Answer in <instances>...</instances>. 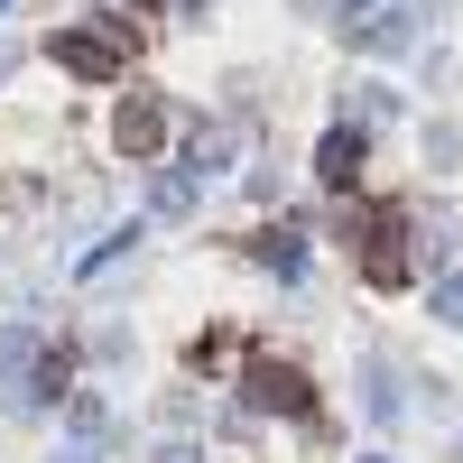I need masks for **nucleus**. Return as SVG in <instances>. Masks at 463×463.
Masks as SVG:
<instances>
[{
    "label": "nucleus",
    "mask_w": 463,
    "mask_h": 463,
    "mask_svg": "<svg viewBox=\"0 0 463 463\" xmlns=\"http://www.w3.org/2000/svg\"><path fill=\"white\" fill-rule=\"evenodd\" d=\"M316 176H325V185H362V130H334V139L316 148Z\"/></svg>",
    "instance_id": "39448f33"
},
{
    "label": "nucleus",
    "mask_w": 463,
    "mask_h": 463,
    "mask_svg": "<svg viewBox=\"0 0 463 463\" xmlns=\"http://www.w3.org/2000/svg\"><path fill=\"white\" fill-rule=\"evenodd\" d=\"M185 158H195V167H204V176H213V167H222V158H232V130H195V148H185Z\"/></svg>",
    "instance_id": "6e6552de"
},
{
    "label": "nucleus",
    "mask_w": 463,
    "mask_h": 463,
    "mask_svg": "<svg viewBox=\"0 0 463 463\" xmlns=\"http://www.w3.org/2000/svg\"><path fill=\"white\" fill-rule=\"evenodd\" d=\"M241 390H250V408H279V417H316V390H306V371L297 362H250L241 371Z\"/></svg>",
    "instance_id": "f257e3e1"
},
{
    "label": "nucleus",
    "mask_w": 463,
    "mask_h": 463,
    "mask_svg": "<svg viewBox=\"0 0 463 463\" xmlns=\"http://www.w3.org/2000/svg\"><path fill=\"white\" fill-rule=\"evenodd\" d=\"M362 241H371V250H362V279H371V288H408V250H399L408 222H399V213H371Z\"/></svg>",
    "instance_id": "f03ea898"
},
{
    "label": "nucleus",
    "mask_w": 463,
    "mask_h": 463,
    "mask_svg": "<svg viewBox=\"0 0 463 463\" xmlns=\"http://www.w3.org/2000/svg\"><path fill=\"white\" fill-rule=\"evenodd\" d=\"M167 463H195V454H185V445H176V454H167Z\"/></svg>",
    "instance_id": "9d476101"
},
{
    "label": "nucleus",
    "mask_w": 463,
    "mask_h": 463,
    "mask_svg": "<svg viewBox=\"0 0 463 463\" xmlns=\"http://www.w3.org/2000/svg\"><path fill=\"white\" fill-rule=\"evenodd\" d=\"M111 139H121V158H158V139H167L158 93H121V111H111Z\"/></svg>",
    "instance_id": "7ed1b4c3"
},
{
    "label": "nucleus",
    "mask_w": 463,
    "mask_h": 463,
    "mask_svg": "<svg viewBox=\"0 0 463 463\" xmlns=\"http://www.w3.org/2000/svg\"><path fill=\"white\" fill-rule=\"evenodd\" d=\"M250 260H260V269H279V279H288V269L306 260V241H297V232L279 222V232H260V241H250Z\"/></svg>",
    "instance_id": "0eeeda50"
},
{
    "label": "nucleus",
    "mask_w": 463,
    "mask_h": 463,
    "mask_svg": "<svg viewBox=\"0 0 463 463\" xmlns=\"http://www.w3.org/2000/svg\"><path fill=\"white\" fill-rule=\"evenodd\" d=\"M47 362V343H37V325H0V380H19Z\"/></svg>",
    "instance_id": "423d86ee"
},
{
    "label": "nucleus",
    "mask_w": 463,
    "mask_h": 463,
    "mask_svg": "<svg viewBox=\"0 0 463 463\" xmlns=\"http://www.w3.org/2000/svg\"><path fill=\"white\" fill-rule=\"evenodd\" d=\"M56 65L84 74V84H111V74H121V47H111V37H93V28H56Z\"/></svg>",
    "instance_id": "20e7f679"
},
{
    "label": "nucleus",
    "mask_w": 463,
    "mask_h": 463,
    "mask_svg": "<svg viewBox=\"0 0 463 463\" xmlns=\"http://www.w3.org/2000/svg\"><path fill=\"white\" fill-rule=\"evenodd\" d=\"M65 463H84V454H65Z\"/></svg>",
    "instance_id": "9b49d317"
},
{
    "label": "nucleus",
    "mask_w": 463,
    "mask_h": 463,
    "mask_svg": "<svg viewBox=\"0 0 463 463\" xmlns=\"http://www.w3.org/2000/svg\"><path fill=\"white\" fill-rule=\"evenodd\" d=\"M436 316H445V325H463V279H445V288H436Z\"/></svg>",
    "instance_id": "1a4fd4ad"
}]
</instances>
